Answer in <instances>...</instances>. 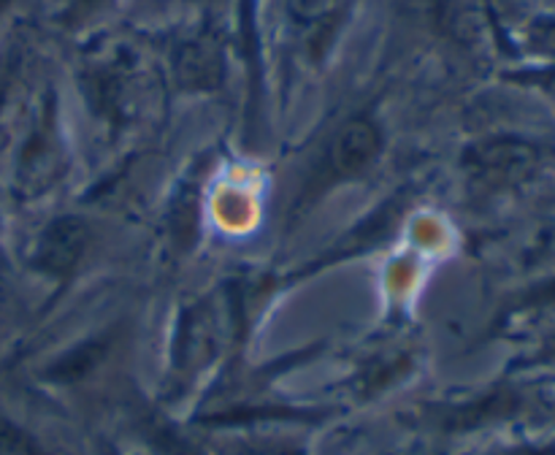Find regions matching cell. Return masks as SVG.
Listing matches in <instances>:
<instances>
[{
  "instance_id": "52a82bcc",
  "label": "cell",
  "mask_w": 555,
  "mask_h": 455,
  "mask_svg": "<svg viewBox=\"0 0 555 455\" xmlns=\"http://www.w3.org/2000/svg\"><path fill=\"white\" fill-rule=\"evenodd\" d=\"M98 0H74V14H85L87 9H92Z\"/></svg>"
},
{
  "instance_id": "5b68a950",
  "label": "cell",
  "mask_w": 555,
  "mask_h": 455,
  "mask_svg": "<svg viewBox=\"0 0 555 455\" xmlns=\"http://www.w3.org/2000/svg\"><path fill=\"white\" fill-rule=\"evenodd\" d=\"M0 455H43L36 439L0 415Z\"/></svg>"
},
{
  "instance_id": "ba28073f",
  "label": "cell",
  "mask_w": 555,
  "mask_h": 455,
  "mask_svg": "<svg viewBox=\"0 0 555 455\" xmlns=\"http://www.w3.org/2000/svg\"><path fill=\"white\" fill-rule=\"evenodd\" d=\"M5 3H9V0H0V9H3V5H5Z\"/></svg>"
},
{
  "instance_id": "8992f818",
  "label": "cell",
  "mask_w": 555,
  "mask_h": 455,
  "mask_svg": "<svg viewBox=\"0 0 555 455\" xmlns=\"http://www.w3.org/2000/svg\"><path fill=\"white\" fill-rule=\"evenodd\" d=\"M334 0H293V11L301 16L304 22H320L331 14Z\"/></svg>"
},
{
  "instance_id": "277c9868",
  "label": "cell",
  "mask_w": 555,
  "mask_h": 455,
  "mask_svg": "<svg viewBox=\"0 0 555 455\" xmlns=\"http://www.w3.org/2000/svg\"><path fill=\"white\" fill-rule=\"evenodd\" d=\"M103 355H106V344H103V341H87V344L65 352V355L49 368V377L57 379V382H74V379L90 374L92 368L101 363Z\"/></svg>"
},
{
  "instance_id": "6da1fadb",
  "label": "cell",
  "mask_w": 555,
  "mask_h": 455,
  "mask_svg": "<svg viewBox=\"0 0 555 455\" xmlns=\"http://www.w3.org/2000/svg\"><path fill=\"white\" fill-rule=\"evenodd\" d=\"M379 150H383V135L372 119H347L325 152V182H347L361 177L377 160Z\"/></svg>"
},
{
  "instance_id": "7a4b0ae2",
  "label": "cell",
  "mask_w": 555,
  "mask_h": 455,
  "mask_svg": "<svg viewBox=\"0 0 555 455\" xmlns=\"http://www.w3.org/2000/svg\"><path fill=\"white\" fill-rule=\"evenodd\" d=\"M87 247H90V225L79 217H57L38 236L33 260L43 274L63 280L70 271H76Z\"/></svg>"
},
{
  "instance_id": "3957f363",
  "label": "cell",
  "mask_w": 555,
  "mask_h": 455,
  "mask_svg": "<svg viewBox=\"0 0 555 455\" xmlns=\"http://www.w3.org/2000/svg\"><path fill=\"white\" fill-rule=\"evenodd\" d=\"M179 81L193 90H215L222 79V54L220 47L209 36H198L184 41L177 49L173 60Z\"/></svg>"
}]
</instances>
